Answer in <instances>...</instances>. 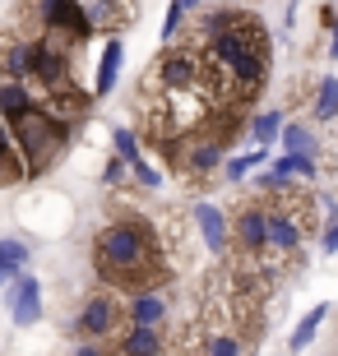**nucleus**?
<instances>
[{
    "label": "nucleus",
    "instance_id": "nucleus-9",
    "mask_svg": "<svg viewBox=\"0 0 338 356\" xmlns=\"http://www.w3.org/2000/svg\"><path fill=\"white\" fill-rule=\"evenodd\" d=\"M199 222V236H204V245L213 254H227V222H222V213L213 209V204H195V213H190Z\"/></svg>",
    "mask_w": 338,
    "mask_h": 356
},
{
    "label": "nucleus",
    "instance_id": "nucleus-5",
    "mask_svg": "<svg viewBox=\"0 0 338 356\" xmlns=\"http://www.w3.org/2000/svg\"><path fill=\"white\" fill-rule=\"evenodd\" d=\"M42 28H47V38H70V42H84L89 38V10L79 5V0H42Z\"/></svg>",
    "mask_w": 338,
    "mask_h": 356
},
{
    "label": "nucleus",
    "instance_id": "nucleus-10",
    "mask_svg": "<svg viewBox=\"0 0 338 356\" xmlns=\"http://www.w3.org/2000/svg\"><path fill=\"white\" fill-rule=\"evenodd\" d=\"M84 10H89L93 24L112 28V24H130L135 19V0H84Z\"/></svg>",
    "mask_w": 338,
    "mask_h": 356
},
{
    "label": "nucleus",
    "instance_id": "nucleus-12",
    "mask_svg": "<svg viewBox=\"0 0 338 356\" xmlns=\"http://www.w3.org/2000/svg\"><path fill=\"white\" fill-rule=\"evenodd\" d=\"M33 106V97H28V88L19 79H0V116L5 120H19Z\"/></svg>",
    "mask_w": 338,
    "mask_h": 356
},
{
    "label": "nucleus",
    "instance_id": "nucleus-6",
    "mask_svg": "<svg viewBox=\"0 0 338 356\" xmlns=\"http://www.w3.org/2000/svg\"><path fill=\"white\" fill-rule=\"evenodd\" d=\"M232 236L241 245V259L246 264H264V245H269V218H264V209H241Z\"/></svg>",
    "mask_w": 338,
    "mask_h": 356
},
{
    "label": "nucleus",
    "instance_id": "nucleus-23",
    "mask_svg": "<svg viewBox=\"0 0 338 356\" xmlns=\"http://www.w3.org/2000/svg\"><path fill=\"white\" fill-rule=\"evenodd\" d=\"M260 162H264V148H260V153H250V158H236L232 167H227V181H241V176H246L250 167H260Z\"/></svg>",
    "mask_w": 338,
    "mask_h": 356
},
{
    "label": "nucleus",
    "instance_id": "nucleus-4",
    "mask_svg": "<svg viewBox=\"0 0 338 356\" xmlns=\"http://www.w3.org/2000/svg\"><path fill=\"white\" fill-rule=\"evenodd\" d=\"M121 319H125V305H121L116 291H93L84 310H79V333H89V338H112L121 329Z\"/></svg>",
    "mask_w": 338,
    "mask_h": 356
},
{
    "label": "nucleus",
    "instance_id": "nucleus-1",
    "mask_svg": "<svg viewBox=\"0 0 338 356\" xmlns=\"http://www.w3.org/2000/svg\"><path fill=\"white\" fill-rule=\"evenodd\" d=\"M199 56H204V83L213 97L250 102L255 88L264 83L269 38H264L260 19H250L241 10H222L208 14L199 28Z\"/></svg>",
    "mask_w": 338,
    "mask_h": 356
},
{
    "label": "nucleus",
    "instance_id": "nucleus-8",
    "mask_svg": "<svg viewBox=\"0 0 338 356\" xmlns=\"http://www.w3.org/2000/svg\"><path fill=\"white\" fill-rule=\"evenodd\" d=\"M42 315V282L38 277H19L10 291V319L14 324H33Z\"/></svg>",
    "mask_w": 338,
    "mask_h": 356
},
{
    "label": "nucleus",
    "instance_id": "nucleus-16",
    "mask_svg": "<svg viewBox=\"0 0 338 356\" xmlns=\"http://www.w3.org/2000/svg\"><path fill=\"white\" fill-rule=\"evenodd\" d=\"M315 153H287V158H278V167H273V176H301V181H315Z\"/></svg>",
    "mask_w": 338,
    "mask_h": 356
},
{
    "label": "nucleus",
    "instance_id": "nucleus-27",
    "mask_svg": "<svg viewBox=\"0 0 338 356\" xmlns=\"http://www.w3.org/2000/svg\"><path fill=\"white\" fill-rule=\"evenodd\" d=\"M130 172H135V176H139V181H144V185H158V181H162V176H158V172H153V167H148V162H139V158H130Z\"/></svg>",
    "mask_w": 338,
    "mask_h": 356
},
{
    "label": "nucleus",
    "instance_id": "nucleus-3",
    "mask_svg": "<svg viewBox=\"0 0 338 356\" xmlns=\"http://www.w3.org/2000/svg\"><path fill=\"white\" fill-rule=\"evenodd\" d=\"M14 130V144H19V153H24V167L28 172H42V167H52V158L61 153V144H66L70 125L66 120H56L47 106H28L19 120H10Z\"/></svg>",
    "mask_w": 338,
    "mask_h": 356
},
{
    "label": "nucleus",
    "instance_id": "nucleus-21",
    "mask_svg": "<svg viewBox=\"0 0 338 356\" xmlns=\"http://www.w3.org/2000/svg\"><path fill=\"white\" fill-rule=\"evenodd\" d=\"M283 148L287 153H315V134L306 125H283Z\"/></svg>",
    "mask_w": 338,
    "mask_h": 356
},
{
    "label": "nucleus",
    "instance_id": "nucleus-25",
    "mask_svg": "<svg viewBox=\"0 0 338 356\" xmlns=\"http://www.w3.org/2000/svg\"><path fill=\"white\" fill-rule=\"evenodd\" d=\"M112 144H116V153H121L125 162L139 158V153H135V134H130V130H116V139H112Z\"/></svg>",
    "mask_w": 338,
    "mask_h": 356
},
{
    "label": "nucleus",
    "instance_id": "nucleus-30",
    "mask_svg": "<svg viewBox=\"0 0 338 356\" xmlns=\"http://www.w3.org/2000/svg\"><path fill=\"white\" fill-rule=\"evenodd\" d=\"M181 5H185V10H195V5H199V0H181Z\"/></svg>",
    "mask_w": 338,
    "mask_h": 356
},
{
    "label": "nucleus",
    "instance_id": "nucleus-7",
    "mask_svg": "<svg viewBox=\"0 0 338 356\" xmlns=\"http://www.w3.org/2000/svg\"><path fill=\"white\" fill-rule=\"evenodd\" d=\"M0 79H33V42L19 38V33H5L0 38Z\"/></svg>",
    "mask_w": 338,
    "mask_h": 356
},
{
    "label": "nucleus",
    "instance_id": "nucleus-24",
    "mask_svg": "<svg viewBox=\"0 0 338 356\" xmlns=\"http://www.w3.org/2000/svg\"><path fill=\"white\" fill-rule=\"evenodd\" d=\"M181 14H185V5L176 0V5L167 10V24H162V38H176V33H181Z\"/></svg>",
    "mask_w": 338,
    "mask_h": 356
},
{
    "label": "nucleus",
    "instance_id": "nucleus-15",
    "mask_svg": "<svg viewBox=\"0 0 338 356\" xmlns=\"http://www.w3.org/2000/svg\"><path fill=\"white\" fill-rule=\"evenodd\" d=\"M121 352H162L158 324H130V333L121 338Z\"/></svg>",
    "mask_w": 338,
    "mask_h": 356
},
{
    "label": "nucleus",
    "instance_id": "nucleus-2",
    "mask_svg": "<svg viewBox=\"0 0 338 356\" xmlns=\"http://www.w3.org/2000/svg\"><path fill=\"white\" fill-rule=\"evenodd\" d=\"M98 273L112 287H144L158 273V241L144 222H112L98 232Z\"/></svg>",
    "mask_w": 338,
    "mask_h": 356
},
{
    "label": "nucleus",
    "instance_id": "nucleus-17",
    "mask_svg": "<svg viewBox=\"0 0 338 356\" xmlns=\"http://www.w3.org/2000/svg\"><path fill=\"white\" fill-rule=\"evenodd\" d=\"M28 250H24V241H0V282H10L19 268H24Z\"/></svg>",
    "mask_w": 338,
    "mask_h": 356
},
{
    "label": "nucleus",
    "instance_id": "nucleus-26",
    "mask_svg": "<svg viewBox=\"0 0 338 356\" xmlns=\"http://www.w3.org/2000/svg\"><path fill=\"white\" fill-rule=\"evenodd\" d=\"M125 167H130V162H125V158H121V153H116V158L107 162V172H102V181H107V185H116L121 176H125Z\"/></svg>",
    "mask_w": 338,
    "mask_h": 356
},
{
    "label": "nucleus",
    "instance_id": "nucleus-20",
    "mask_svg": "<svg viewBox=\"0 0 338 356\" xmlns=\"http://www.w3.org/2000/svg\"><path fill=\"white\" fill-rule=\"evenodd\" d=\"M315 116H320V120L338 116V79H325L320 88H315Z\"/></svg>",
    "mask_w": 338,
    "mask_h": 356
},
{
    "label": "nucleus",
    "instance_id": "nucleus-29",
    "mask_svg": "<svg viewBox=\"0 0 338 356\" xmlns=\"http://www.w3.org/2000/svg\"><path fill=\"white\" fill-rule=\"evenodd\" d=\"M329 51H334V56H338V28H334V42H329Z\"/></svg>",
    "mask_w": 338,
    "mask_h": 356
},
{
    "label": "nucleus",
    "instance_id": "nucleus-19",
    "mask_svg": "<svg viewBox=\"0 0 338 356\" xmlns=\"http://www.w3.org/2000/svg\"><path fill=\"white\" fill-rule=\"evenodd\" d=\"M250 134H255V139H260V144L269 148L273 139L283 134V116H278V111H260V116L250 120Z\"/></svg>",
    "mask_w": 338,
    "mask_h": 356
},
{
    "label": "nucleus",
    "instance_id": "nucleus-22",
    "mask_svg": "<svg viewBox=\"0 0 338 356\" xmlns=\"http://www.w3.org/2000/svg\"><path fill=\"white\" fill-rule=\"evenodd\" d=\"M204 352H213V356H232V352H241V343H236L232 333H218V338H208V343H204Z\"/></svg>",
    "mask_w": 338,
    "mask_h": 356
},
{
    "label": "nucleus",
    "instance_id": "nucleus-11",
    "mask_svg": "<svg viewBox=\"0 0 338 356\" xmlns=\"http://www.w3.org/2000/svg\"><path fill=\"white\" fill-rule=\"evenodd\" d=\"M218 158H222L218 139H195V144L185 148L181 167H185V172H190V176H204V172H213V167H218Z\"/></svg>",
    "mask_w": 338,
    "mask_h": 356
},
{
    "label": "nucleus",
    "instance_id": "nucleus-18",
    "mask_svg": "<svg viewBox=\"0 0 338 356\" xmlns=\"http://www.w3.org/2000/svg\"><path fill=\"white\" fill-rule=\"evenodd\" d=\"M325 315H329V305H315L311 315H306V319H301V324H297V333L287 338V347H292V352H301V347H306V343H311V338H315V329L325 324Z\"/></svg>",
    "mask_w": 338,
    "mask_h": 356
},
{
    "label": "nucleus",
    "instance_id": "nucleus-13",
    "mask_svg": "<svg viewBox=\"0 0 338 356\" xmlns=\"http://www.w3.org/2000/svg\"><path fill=\"white\" fill-rule=\"evenodd\" d=\"M121 60H125V47H121V38H112L102 47V70H98V97H107L112 92V83H116V70H121Z\"/></svg>",
    "mask_w": 338,
    "mask_h": 356
},
{
    "label": "nucleus",
    "instance_id": "nucleus-28",
    "mask_svg": "<svg viewBox=\"0 0 338 356\" xmlns=\"http://www.w3.org/2000/svg\"><path fill=\"white\" fill-rule=\"evenodd\" d=\"M320 245H325V254H334V250H338V222L325 232V241H320Z\"/></svg>",
    "mask_w": 338,
    "mask_h": 356
},
{
    "label": "nucleus",
    "instance_id": "nucleus-14",
    "mask_svg": "<svg viewBox=\"0 0 338 356\" xmlns=\"http://www.w3.org/2000/svg\"><path fill=\"white\" fill-rule=\"evenodd\" d=\"M130 324H162V315H167V301L158 296V291H144V296H135L130 301Z\"/></svg>",
    "mask_w": 338,
    "mask_h": 356
}]
</instances>
